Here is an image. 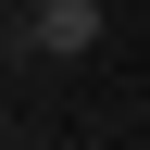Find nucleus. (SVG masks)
<instances>
[{
  "label": "nucleus",
  "mask_w": 150,
  "mask_h": 150,
  "mask_svg": "<svg viewBox=\"0 0 150 150\" xmlns=\"http://www.w3.org/2000/svg\"><path fill=\"white\" fill-rule=\"evenodd\" d=\"M13 50L25 63H88L100 50V0H13Z\"/></svg>",
  "instance_id": "nucleus-1"
},
{
  "label": "nucleus",
  "mask_w": 150,
  "mask_h": 150,
  "mask_svg": "<svg viewBox=\"0 0 150 150\" xmlns=\"http://www.w3.org/2000/svg\"><path fill=\"white\" fill-rule=\"evenodd\" d=\"M0 13H13V0H0Z\"/></svg>",
  "instance_id": "nucleus-2"
}]
</instances>
